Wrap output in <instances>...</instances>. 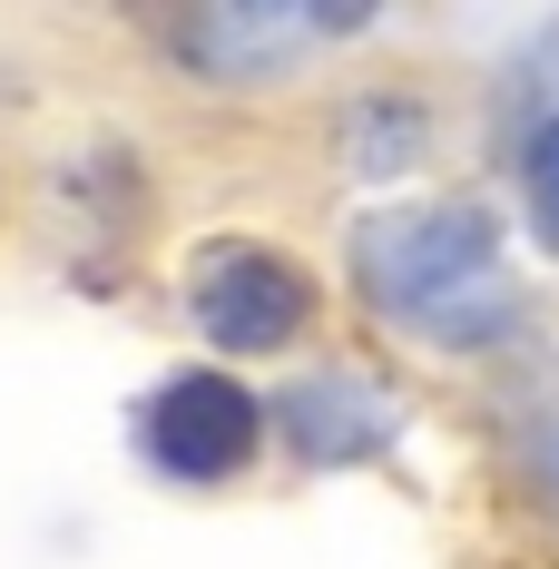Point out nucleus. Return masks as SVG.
<instances>
[{
  "label": "nucleus",
  "mask_w": 559,
  "mask_h": 569,
  "mask_svg": "<svg viewBox=\"0 0 559 569\" xmlns=\"http://www.w3.org/2000/svg\"><path fill=\"white\" fill-rule=\"evenodd\" d=\"M197 325L217 343H285L305 325V276L276 266V256H256V246H226L197 276Z\"/></svg>",
  "instance_id": "nucleus-3"
},
{
  "label": "nucleus",
  "mask_w": 559,
  "mask_h": 569,
  "mask_svg": "<svg viewBox=\"0 0 559 569\" xmlns=\"http://www.w3.org/2000/svg\"><path fill=\"white\" fill-rule=\"evenodd\" d=\"M491 266V246L471 236V217H422V227H373L363 236V284L383 295L402 325H432L442 335L451 295Z\"/></svg>",
  "instance_id": "nucleus-1"
},
{
  "label": "nucleus",
  "mask_w": 559,
  "mask_h": 569,
  "mask_svg": "<svg viewBox=\"0 0 559 569\" xmlns=\"http://www.w3.org/2000/svg\"><path fill=\"white\" fill-rule=\"evenodd\" d=\"M246 442H256V402L236 393V383H217V373H177L168 393L148 402V452L168 461L177 481H217V471H236Z\"/></svg>",
  "instance_id": "nucleus-2"
},
{
  "label": "nucleus",
  "mask_w": 559,
  "mask_h": 569,
  "mask_svg": "<svg viewBox=\"0 0 559 569\" xmlns=\"http://www.w3.org/2000/svg\"><path fill=\"white\" fill-rule=\"evenodd\" d=\"M530 217H540V236L559 246V118L540 128V148H530Z\"/></svg>",
  "instance_id": "nucleus-4"
}]
</instances>
